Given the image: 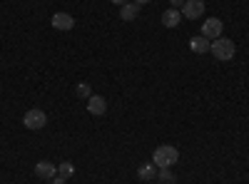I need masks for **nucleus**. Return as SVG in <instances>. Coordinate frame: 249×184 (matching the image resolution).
<instances>
[{
  "mask_svg": "<svg viewBox=\"0 0 249 184\" xmlns=\"http://www.w3.org/2000/svg\"><path fill=\"white\" fill-rule=\"evenodd\" d=\"M177 159H179V152L177 147L172 145H160L155 152H152V165L157 169H170L172 165H177Z\"/></svg>",
  "mask_w": 249,
  "mask_h": 184,
  "instance_id": "1",
  "label": "nucleus"
},
{
  "mask_svg": "<svg viewBox=\"0 0 249 184\" xmlns=\"http://www.w3.org/2000/svg\"><path fill=\"white\" fill-rule=\"evenodd\" d=\"M210 52L217 57V60H222V63H227V60H232L234 57V52H237V48H234V43L230 37H217V40H212V45H210Z\"/></svg>",
  "mask_w": 249,
  "mask_h": 184,
  "instance_id": "2",
  "label": "nucleus"
},
{
  "mask_svg": "<svg viewBox=\"0 0 249 184\" xmlns=\"http://www.w3.org/2000/svg\"><path fill=\"white\" fill-rule=\"evenodd\" d=\"M23 125H25L28 130L37 132V130H43V127L48 125V115H45L43 110H30V112H25V117H23Z\"/></svg>",
  "mask_w": 249,
  "mask_h": 184,
  "instance_id": "3",
  "label": "nucleus"
},
{
  "mask_svg": "<svg viewBox=\"0 0 249 184\" xmlns=\"http://www.w3.org/2000/svg\"><path fill=\"white\" fill-rule=\"evenodd\" d=\"M199 33H202L207 40H217V37H222V33H224V25H222V20H219V17H207Z\"/></svg>",
  "mask_w": 249,
  "mask_h": 184,
  "instance_id": "4",
  "label": "nucleus"
},
{
  "mask_svg": "<svg viewBox=\"0 0 249 184\" xmlns=\"http://www.w3.org/2000/svg\"><path fill=\"white\" fill-rule=\"evenodd\" d=\"M187 20H197V17H202V13H204V0H184V5H182V10H179Z\"/></svg>",
  "mask_w": 249,
  "mask_h": 184,
  "instance_id": "5",
  "label": "nucleus"
},
{
  "mask_svg": "<svg viewBox=\"0 0 249 184\" xmlns=\"http://www.w3.org/2000/svg\"><path fill=\"white\" fill-rule=\"evenodd\" d=\"M53 28L60 30V33H68V30L75 28V17L70 13H55L53 15Z\"/></svg>",
  "mask_w": 249,
  "mask_h": 184,
  "instance_id": "6",
  "label": "nucleus"
},
{
  "mask_svg": "<svg viewBox=\"0 0 249 184\" xmlns=\"http://www.w3.org/2000/svg\"><path fill=\"white\" fill-rule=\"evenodd\" d=\"M88 112H90V115H95V117L105 115V112H107V102H105V97L92 95V97L88 100Z\"/></svg>",
  "mask_w": 249,
  "mask_h": 184,
  "instance_id": "7",
  "label": "nucleus"
},
{
  "mask_svg": "<svg viewBox=\"0 0 249 184\" xmlns=\"http://www.w3.org/2000/svg\"><path fill=\"white\" fill-rule=\"evenodd\" d=\"M35 174L40 179H53V177H57V167L53 165V162H37V165H35Z\"/></svg>",
  "mask_w": 249,
  "mask_h": 184,
  "instance_id": "8",
  "label": "nucleus"
},
{
  "mask_svg": "<svg viewBox=\"0 0 249 184\" xmlns=\"http://www.w3.org/2000/svg\"><path fill=\"white\" fill-rule=\"evenodd\" d=\"M210 45H212V40H207L204 35H197L190 40V50L197 52V55H204V52H210Z\"/></svg>",
  "mask_w": 249,
  "mask_h": 184,
  "instance_id": "9",
  "label": "nucleus"
},
{
  "mask_svg": "<svg viewBox=\"0 0 249 184\" xmlns=\"http://www.w3.org/2000/svg\"><path fill=\"white\" fill-rule=\"evenodd\" d=\"M179 20H182V13H179L177 8H170V10L162 13V25H164V28H177Z\"/></svg>",
  "mask_w": 249,
  "mask_h": 184,
  "instance_id": "10",
  "label": "nucleus"
},
{
  "mask_svg": "<svg viewBox=\"0 0 249 184\" xmlns=\"http://www.w3.org/2000/svg\"><path fill=\"white\" fill-rule=\"evenodd\" d=\"M137 15H140V5L137 3H124L122 10H120V17L127 20V23H130V20H135Z\"/></svg>",
  "mask_w": 249,
  "mask_h": 184,
  "instance_id": "11",
  "label": "nucleus"
},
{
  "mask_svg": "<svg viewBox=\"0 0 249 184\" xmlns=\"http://www.w3.org/2000/svg\"><path fill=\"white\" fill-rule=\"evenodd\" d=\"M137 177L144 179V182H147V179H155V177H157V167H155V165H142V167L137 169Z\"/></svg>",
  "mask_w": 249,
  "mask_h": 184,
  "instance_id": "12",
  "label": "nucleus"
},
{
  "mask_svg": "<svg viewBox=\"0 0 249 184\" xmlns=\"http://www.w3.org/2000/svg\"><path fill=\"white\" fill-rule=\"evenodd\" d=\"M57 174L65 177V179H70V177L75 174V165H72V162H62V165L57 167Z\"/></svg>",
  "mask_w": 249,
  "mask_h": 184,
  "instance_id": "13",
  "label": "nucleus"
},
{
  "mask_svg": "<svg viewBox=\"0 0 249 184\" xmlns=\"http://www.w3.org/2000/svg\"><path fill=\"white\" fill-rule=\"evenodd\" d=\"M75 92H77V97H80V100H90V97H92V90H90V85H88V83H80V85L75 87Z\"/></svg>",
  "mask_w": 249,
  "mask_h": 184,
  "instance_id": "14",
  "label": "nucleus"
},
{
  "mask_svg": "<svg viewBox=\"0 0 249 184\" xmlns=\"http://www.w3.org/2000/svg\"><path fill=\"white\" fill-rule=\"evenodd\" d=\"M157 179H160V182H167V184H175V177H172V172H167V169H157Z\"/></svg>",
  "mask_w": 249,
  "mask_h": 184,
  "instance_id": "15",
  "label": "nucleus"
},
{
  "mask_svg": "<svg viewBox=\"0 0 249 184\" xmlns=\"http://www.w3.org/2000/svg\"><path fill=\"white\" fill-rule=\"evenodd\" d=\"M65 182H68V179H65V177H60V174L50 179V184H65Z\"/></svg>",
  "mask_w": 249,
  "mask_h": 184,
  "instance_id": "16",
  "label": "nucleus"
},
{
  "mask_svg": "<svg viewBox=\"0 0 249 184\" xmlns=\"http://www.w3.org/2000/svg\"><path fill=\"white\" fill-rule=\"evenodd\" d=\"M184 5V0H172V8H182Z\"/></svg>",
  "mask_w": 249,
  "mask_h": 184,
  "instance_id": "17",
  "label": "nucleus"
},
{
  "mask_svg": "<svg viewBox=\"0 0 249 184\" xmlns=\"http://www.w3.org/2000/svg\"><path fill=\"white\" fill-rule=\"evenodd\" d=\"M110 3H115V5H124L127 0H110Z\"/></svg>",
  "mask_w": 249,
  "mask_h": 184,
  "instance_id": "18",
  "label": "nucleus"
},
{
  "mask_svg": "<svg viewBox=\"0 0 249 184\" xmlns=\"http://www.w3.org/2000/svg\"><path fill=\"white\" fill-rule=\"evenodd\" d=\"M137 5H144V3H152V0H135Z\"/></svg>",
  "mask_w": 249,
  "mask_h": 184,
  "instance_id": "19",
  "label": "nucleus"
}]
</instances>
